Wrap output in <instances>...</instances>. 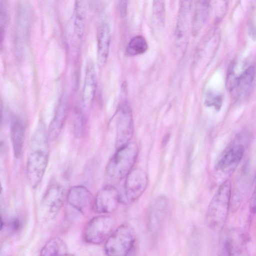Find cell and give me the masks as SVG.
Wrapping results in <instances>:
<instances>
[{
	"label": "cell",
	"mask_w": 256,
	"mask_h": 256,
	"mask_svg": "<svg viewBox=\"0 0 256 256\" xmlns=\"http://www.w3.org/2000/svg\"><path fill=\"white\" fill-rule=\"evenodd\" d=\"M87 14L85 1L76 0L74 10V29L76 38L81 39L84 33Z\"/></svg>",
	"instance_id": "cell-19"
},
{
	"label": "cell",
	"mask_w": 256,
	"mask_h": 256,
	"mask_svg": "<svg viewBox=\"0 0 256 256\" xmlns=\"http://www.w3.org/2000/svg\"><path fill=\"white\" fill-rule=\"evenodd\" d=\"M62 256H74V254H66L62 255Z\"/></svg>",
	"instance_id": "cell-31"
},
{
	"label": "cell",
	"mask_w": 256,
	"mask_h": 256,
	"mask_svg": "<svg viewBox=\"0 0 256 256\" xmlns=\"http://www.w3.org/2000/svg\"><path fill=\"white\" fill-rule=\"evenodd\" d=\"M97 78L94 62L88 60L85 70L84 83L82 89V102L85 106H90L96 94Z\"/></svg>",
	"instance_id": "cell-15"
},
{
	"label": "cell",
	"mask_w": 256,
	"mask_h": 256,
	"mask_svg": "<svg viewBox=\"0 0 256 256\" xmlns=\"http://www.w3.org/2000/svg\"><path fill=\"white\" fill-rule=\"evenodd\" d=\"M148 183L146 172L140 168H134L125 178L120 203L130 204L138 200L145 191Z\"/></svg>",
	"instance_id": "cell-5"
},
{
	"label": "cell",
	"mask_w": 256,
	"mask_h": 256,
	"mask_svg": "<svg viewBox=\"0 0 256 256\" xmlns=\"http://www.w3.org/2000/svg\"><path fill=\"white\" fill-rule=\"evenodd\" d=\"M250 210L252 214H256V178L254 188L250 198Z\"/></svg>",
	"instance_id": "cell-27"
},
{
	"label": "cell",
	"mask_w": 256,
	"mask_h": 256,
	"mask_svg": "<svg viewBox=\"0 0 256 256\" xmlns=\"http://www.w3.org/2000/svg\"><path fill=\"white\" fill-rule=\"evenodd\" d=\"M182 2L176 30L178 37L182 36L184 32L190 8V4H188V2L182 1Z\"/></svg>",
	"instance_id": "cell-22"
},
{
	"label": "cell",
	"mask_w": 256,
	"mask_h": 256,
	"mask_svg": "<svg viewBox=\"0 0 256 256\" xmlns=\"http://www.w3.org/2000/svg\"><path fill=\"white\" fill-rule=\"evenodd\" d=\"M120 12L121 16H124L126 15V2L120 1Z\"/></svg>",
	"instance_id": "cell-30"
},
{
	"label": "cell",
	"mask_w": 256,
	"mask_h": 256,
	"mask_svg": "<svg viewBox=\"0 0 256 256\" xmlns=\"http://www.w3.org/2000/svg\"><path fill=\"white\" fill-rule=\"evenodd\" d=\"M64 196V190L61 186L53 184L49 188L44 196V202L50 212L56 214L60 210L63 204Z\"/></svg>",
	"instance_id": "cell-16"
},
{
	"label": "cell",
	"mask_w": 256,
	"mask_h": 256,
	"mask_svg": "<svg viewBox=\"0 0 256 256\" xmlns=\"http://www.w3.org/2000/svg\"><path fill=\"white\" fill-rule=\"evenodd\" d=\"M244 152V148L240 144H234L228 148L218 161L216 169L223 173H231L241 161Z\"/></svg>",
	"instance_id": "cell-11"
},
{
	"label": "cell",
	"mask_w": 256,
	"mask_h": 256,
	"mask_svg": "<svg viewBox=\"0 0 256 256\" xmlns=\"http://www.w3.org/2000/svg\"><path fill=\"white\" fill-rule=\"evenodd\" d=\"M217 256H232L230 246L227 238L223 242Z\"/></svg>",
	"instance_id": "cell-26"
},
{
	"label": "cell",
	"mask_w": 256,
	"mask_h": 256,
	"mask_svg": "<svg viewBox=\"0 0 256 256\" xmlns=\"http://www.w3.org/2000/svg\"><path fill=\"white\" fill-rule=\"evenodd\" d=\"M66 247L64 241L55 238L49 240L40 250V256H62L66 254Z\"/></svg>",
	"instance_id": "cell-21"
},
{
	"label": "cell",
	"mask_w": 256,
	"mask_h": 256,
	"mask_svg": "<svg viewBox=\"0 0 256 256\" xmlns=\"http://www.w3.org/2000/svg\"><path fill=\"white\" fill-rule=\"evenodd\" d=\"M148 48L146 39L142 36H137L131 39L128 47V52L130 55L144 53Z\"/></svg>",
	"instance_id": "cell-23"
},
{
	"label": "cell",
	"mask_w": 256,
	"mask_h": 256,
	"mask_svg": "<svg viewBox=\"0 0 256 256\" xmlns=\"http://www.w3.org/2000/svg\"><path fill=\"white\" fill-rule=\"evenodd\" d=\"M67 100L65 96L61 98L56 114L50 126L48 132L50 140L56 139L58 136L64 122L66 114Z\"/></svg>",
	"instance_id": "cell-17"
},
{
	"label": "cell",
	"mask_w": 256,
	"mask_h": 256,
	"mask_svg": "<svg viewBox=\"0 0 256 256\" xmlns=\"http://www.w3.org/2000/svg\"><path fill=\"white\" fill-rule=\"evenodd\" d=\"M67 200L68 204L72 208L78 212L84 214L91 204L92 194L84 186H77L70 190Z\"/></svg>",
	"instance_id": "cell-13"
},
{
	"label": "cell",
	"mask_w": 256,
	"mask_h": 256,
	"mask_svg": "<svg viewBox=\"0 0 256 256\" xmlns=\"http://www.w3.org/2000/svg\"><path fill=\"white\" fill-rule=\"evenodd\" d=\"M222 96L212 92H208L206 95L205 104L208 106L214 107L216 110H219L222 103Z\"/></svg>",
	"instance_id": "cell-24"
},
{
	"label": "cell",
	"mask_w": 256,
	"mask_h": 256,
	"mask_svg": "<svg viewBox=\"0 0 256 256\" xmlns=\"http://www.w3.org/2000/svg\"><path fill=\"white\" fill-rule=\"evenodd\" d=\"M138 153V146L134 142L117 149L106 168V174L110 180L118 182L125 178L133 170Z\"/></svg>",
	"instance_id": "cell-3"
},
{
	"label": "cell",
	"mask_w": 256,
	"mask_h": 256,
	"mask_svg": "<svg viewBox=\"0 0 256 256\" xmlns=\"http://www.w3.org/2000/svg\"><path fill=\"white\" fill-rule=\"evenodd\" d=\"M166 198L161 196L156 198L150 208L148 216V228L154 237L158 235L162 228L168 211Z\"/></svg>",
	"instance_id": "cell-9"
},
{
	"label": "cell",
	"mask_w": 256,
	"mask_h": 256,
	"mask_svg": "<svg viewBox=\"0 0 256 256\" xmlns=\"http://www.w3.org/2000/svg\"><path fill=\"white\" fill-rule=\"evenodd\" d=\"M21 222L18 218H14L10 223L11 229L14 231H18L20 228Z\"/></svg>",
	"instance_id": "cell-29"
},
{
	"label": "cell",
	"mask_w": 256,
	"mask_h": 256,
	"mask_svg": "<svg viewBox=\"0 0 256 256\" xmlns=\"http://www.w3.org/2000/svg\"><path fill=\"white\" fill-rule=\"evenodd\" d=\"M120 203V192L112 185L108 184L98 192L94 202V209L98 213L114 212Z\"/></svg>",
	"instance_id": "cell-8"
},
{
	"label": "cell",
	"mask_w": 256,
	"mask_h": 256,
	"mask_svg": "<svg viewBox=\"0 0 256 256\" xmlns=\"http://www.w3.org/2000/svg\"><path fill=\"white\" fill-rule=\"evenodd\" d=\"M48 139L44 126L39 124L31 138L26 169L28 182L34 188L40 183L47 166Z\"/></svg>",
	"instance_id": "cell-1"
},
{
	"label": "cell",
	"mask_w": 256,
	"mask_h": 256,
	"mask_svg": "<svg viewBox=\"0 0 256 256\" xmlns=\"http://www.w3.org/2000/svg\"><path fill=\"white\" fill-rule=\"evenodd\" d=\"M255 74V67L251 65L236 76L228 88L234 92L236 100H241L246 96L254 82Z\"/></svg>",
	"instance_id": "cell-12"
},
{
	"label": "cell",
	"mask_w": 256,
	"mask_h": 256,
	"mask_svg": "<svg viewBox=\"0 0 256 256\" xmlns=\"http://www.w3.org/2000/svg\"><path fill=\"white\" fill-rule=\"evenodd\" d=\"M134 132V124L130 108L124 103L118 112L116 146L118 149L130 142Z\"/></svg>",
	"instance_id": "cell-7"
},
{
	"label": "cell",
	"mask_w": 256,
	"mask_h": 256,
	"mask_svg": "<svg viewBox=\"0 0 256 256\" xmlns=\"http://www.w3.org/2000/svg\"><path fill=\"white\" fill-rule=\"evenodd\" d=\"M114 226L113 219L107 216H99L92 218L86 224L84 238L86 242L98 244L106 240Z\"/></svg>",
	"instance_id": "cell-6"
},
{
	"label": "cell",
	"mask_w": 256,
	"mask_h": 256,
	"mask_svg": "<svg viewBox=\"0 0 256 256\" xmlns=\"http://www.w3.org/2000/svg\"><path fill=\"white\" fill-rule=\"evenodd\" d=\"M153 13L158 22L162 24L164 20V6L163 1H154Z\"/></svg>",
	"instance_id": "cell-25"
},
{
	"label": "cell",
	"mask_w": 256,
	"mask_h": 256,
	"mask_svg": "<svg viewBox=\"0 0 256 256\" xmlns=\"http://www.w3.org/2000/svg\"><path fill=\"white\" fill-rule=\"evenodd\" d=\"M248 34L250 38L254 40H256V24L251 22L249 24L248 28Z\"/></svg>",
	"instance_id": "cell-28"
},
{
	"label": "cell",
	"mask_w": 256,
	"mask_h": 256,
	"mask_svg": "<svg viewBox=\"0 0 256 256\" xmlns=\"http://www.w3.org/2000/svg\"><path fill=\"white\" fill-rule=\"evenodd\" d=\"M25 128L22 121L15 118L12 122L10 138L13 152L16 158L20 156L24 142Z\"/></svg>",
	"instance_id": "cell-18"
},
{
	"label": "cell",
	"mask_w": 256,
	"mask_h": 256,
	"mask_svg": "<svg viewBox=\"0 0 256 256\" xmlns=\"http://www.w3.org/2000/svg\"><path fill=\"white\" fill-rule=\"evenodd\" d=\"M226 238L230 246L232 256H255L254 244L246 234L234 229Z\"/></svg>",
	"instance_id": "cell-10"
},
{
	"label": "cell",
	"mask_w": 256,
	"mask_h": 256,
	"mask_svg": "<svg viewBox=\"0 0 256 256\" xmlns=\"http://www.w3.org/2000/svg\"><path fill=\"white\" fill-rule=\"evenodd\" d=\"M136 240L133 227L128 223L118 226L108 237L104 250L107 256H128Z\"/></svg>",
	"instance_id": "cell-4"
},
{
	"label": "cell",
	"mask_w": 256,
	"mask_h": 256,
	"mask_svg": "<svg viewBox=\"0 0 256 256\" xmlns=\"http://www.w3.org/2000/svg\"><path fill=\"white\" fill-rule=\"evenodd\" d=\"M231 182L224 181L213 196L207 209L206 222L208 227L215 232H221L226 222L230 204Z\"/></svg>",
	"instance_id": "cell-2"
},
{
	"label": "cell",
	"mask_w": 256,
	"mask_h": 256,
	"mask_svg": "<svg viewBox=\"0 0 256 256\" xmlns=\"http://www.w3.org/2000/svg\"><path fill=\"white\" fill-rule=\"evenodd\" d=\"M208 1H198L196 6L193 22L192 32L196 34L202 28L208 12Z\"/></svg>",
	"instance_id": "cell-20"
},
{
	"label": "cell",
	"mask_w": 256,
	"mask_h": 256,
	"mask_svg": "<svg viewBox=\"0 0 256 256\" xmlns=\"http://www.w3.org/2000/svg\"><path fill=\"white\" fill-rule=\"evenodd\" d=\"M97 54L98 65L102 66L106 62L110 50L111 32L109 24L102 22L99 24L96 34Z\"/></svg>",
	"instance_id": "cell-14"
}]
</instances>
